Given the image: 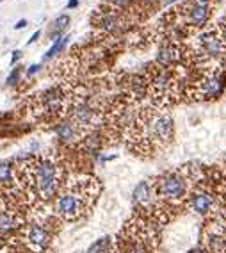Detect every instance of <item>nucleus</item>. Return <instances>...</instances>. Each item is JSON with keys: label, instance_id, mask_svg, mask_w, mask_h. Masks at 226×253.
<instances>
[{"label": "nucleus", "instance_id": "obj_3", "mask_svg": "<svg viewBox=\"0 0 226 253\" xmlns=\"http://www.w3.org/2000/svg\"><path fill=\"white\" fill-rule=\"evenodd\" d=\"M100 191V186L95 178H80L68 184L54 203V212L63 221H77L89 211V207L95 203Z\"/></svg>", "mask_w": 226, "mask_h": 253}, {"label": "nucleus", "instance_id": "obj_4", "mask_svg": "<svg viewBox=\"0 0 226 253\" xmlns=\"http://www.w3.org/2000/svg\"><path fill=\"white\" fill-rule=\"evenodd\" d=\"M153 188H155V194L161 200L176 205V203H182L187 198L189 182H187V177L182 171H169V173L162 175Z\"/></svg>", "mask_w": 226, "mask_h": 253}, {"label": "nucleus", "instance_id": "obj_22", "mask_svg": "<svg viewBox=\"0 0 226 253\" xmlns=\"http://www.w3.org/2000/svg\"><path fill=\"white\" fill-rule=\"evenodd\" d=\"M75 7H79V0H69L66 4V9H75Z\"/></svg>", "mask_w": 226, "mask_h": 253}, {"label": "nucleus", "instance_id": "obj_18", "mask_svg": "<svg viewBox=\"0 0 226 253\" xmlns=\"http://www.w3.org/2000/svg\"><path fill=\"white\" fill-rule=\"evenodd\" d=\"M41 71V64H31V68L27 70V77L29 79H32L36 73H39Z\"/></svg>", "mask_w": 226, "mask_h": 253}, {"label": "nucleus", "instance_id": "obj_6", "mask_svg": "<svg viewBox=\"0 0 226 253\" xmlns=\"http://www.w3.org/2000/svg\"><path fill=\"white\" fill-rule=\"evenodd\" d=\"M226 89V73L221 70L205 71L201 79L194 82V95L198 100L219 98Z\"/></svg>", "mask_w": 226, "mask_h": 253}, {"label": "nucleus", "instance_id": "obj_24", "mask_svg": "<svg viewBox=\"0 0 226 253\" xmlns=\"http://www.w3.org/2000/svg\"><path fill=\"white\" fill-rule=\"evenodd\" d=\"M199 4H208V0H198Z\"/></svg>", "mask_w": 226, "mask_h": 253}, {"label": "nucleus", "instance_id": "obj_12", "mask_svg": "<svg viewBox=\"0 0 226 253\" xmlns=\"http://www.w3.org/2000/svg\"><path fill=\"white\" fill-rule=\"evenodd\" d=\"M88 253H116V244L109 235H105L102 239L95 241V243L89 246Z\"/></svg>", "mask_w": 226, "mask_h": 253}, {"label": "nucleus", "instance_id": "obj_25", "mask_svg": "<svg viewBox=\"0 0 226 253\" xmlns=\"http://www.w3.org/2000/svg\"><path fill=\"white\" fill-rule=\"evenodd\" d=\"M0 2H2V0H0Z\"/></svg>", "mask_w": 226, "mask_h": 253}, {"label": "nucleus", "instance_id": "obj_8", "mask_svg": "<svg viewBox=\"0 0 226 253\" xmlns=\"http://www.w3.org/2000/svg\"><path fill=\"white\" fill-rule=\"evenodd\" d=\"M182 56H184V52L178 47V43L166 41L162 43L157 52V64L161 68H173L182 61Z\"/></svg>", "mask_w": 226, "mask_h": 253}, {"label": "nucleus", "instance_id": "obj_11", "mask_svg": "<svg viewBox=\"0 0 226 253\" xmlns=\"http://www.w3.org/2000/svg\"><path fill=\"white\" fill-rule=\"evenodd\" d=\"M153 194H155V188L150 182L144 180V182L137 184V188L134 189L132 202H134V205L141 207V209H146L153 202Z\"/></svg>", "mask_w": 226, "mask_h": 253}, {"label": "nucleus", "instance_id": "obj_1", "mask_svg": "<svg viewBox=\"0 0 226 253\" xmlns=\"http://www.w3.org/2000/svg\"><path fill=\"white\" fill-rule=\"evenodd\" d=\"M16 178L29 203H46L56 200L63 191L65 168L52 155H29L16 166Z\"/></svg>", "mask_w": 226, "mask_h": 253}, {"label": "nucleus", "instance_id": "obj_13", "mask_svg": "<svg viewBox=\"0 0 226 253\" xmlns=\"http://www.w3.org/2000/svg\"><path fill=\"white\" fill-rule=\"evenodd\" d=\"M68 25H69V16H68V14H59V16L54 20V24H52L50 38L56 41V39H59L61 36H65Z\"/></svg>", "mask_w": 226, "mask_h": 253}, {"label": "nucleus", "instance_id": "obj_23", "mask_svg": "<svg viewBox=\"0 0 226 253\" xmlns=\"http://www.w3.org/2000/svg\"><path fill=\"white\" fill-rule=\"evenodd\" d=\"M20 57H22V52H20V50H14V54H13V59H11V64H14V63L18 61Z\"/></svg>", "mask_w": 226, "mask_h": 253}, {"label": "nucleus", "instance_id": "obj_19", "mask_svg": "<svg viewBox=\"0 0 226 253\" xmlns=\"http://www.w3.org/2000/svg\"><path fill=\"white\" fill-rule=\"evenodd\" d=\"M219 31H221V38L223 41L226 43V18L221 20V24H219Z\"/></svg>", "mask_w": 226, "mask_h": 253}, {"label": "nucleus", "instance_id": "obj_5", "mask_svg": "<svg viewBox=\"0 0 226 253\" xmlns=\"http://www.w3.org/2000/svg\"><path fill=\"white\" fill-rule=\"evenodd\" d=\"M52 237L54 235H52L50 228L43 223H37V221H31L22 228L23 248L27 252L43 253L52 244Z\"/></svg>", "mask_w": 226, "mask_h": 253}, {"label": "nucleus", "instance_id": "obj_16", "mask_svg": "<svg viewBox=\"0 0 226 253\" xmlns=\"http://www.w3.org/2000/svg\"><path fill=\"white\" fill-rule=\"evenodd\" d=\"M13 180V164L0 162V184H11Z\"/></svg>", "mask_w": 226, "mask_h": 253}, {"label": "nucleus", "instance_id": "obj_10", "mask_svg": "<svg viewBox=\"0 0 226 253\" xmlns=\"http://www.w3.org/2000/svg\"><path fill=\"white\" fill-rule=\"evenodd\" d=\"M214 202H216V200H214L212 194L208 191H203V189L194 191L193 196H191V207H193L198 214H208V212L212 211Z\"/></svg>", "mask_w": 226, "mask_h": 253}, {"label": "nucleus", "instance_id": "obj_15", "mask_svg": "<svg viewBox=\"0 0 226 253\" xmlns=\"http://www.w3.org/2000/svg\"><path fill=\"white\" fill-rule=\"evenodd\" d=\"M68 41H69L68 34H65V36H61L59 39H56V41H54V45L50 47V50L45 54V61H48V59H52V57H56L61 50H65L66 45H68Z\"/></svg>", "mask_w": 226, "mask_h": 253}, {"label": "nucleus", "instance_id": "obj_17", "mask_svg": "<svg viewBox=\"0 0 226 253\" xmlns=\"http://www.w3.org/2000/svg\"><path fill=\"white\" fill-rule=\"evenodd\" d=\"M20 73H22V68H20V66H16V68L11 71V75L7 77V86L16 84V82H18V79H20Z\"/></svg>", "mask_w": 226, "mask_h": 253}, {"label": "nucleus", "instance_id": "obj_20", "mask_svg": "<svg viewBox=\"0 0 226 253\" xmlns=\"http://www.w3.org/2000/svg\"><path fill=\"white\" fill-rule=\"evenodd\" d=\"M27 20L25 18H22V20H18V22H16V24H14V29H16V31H20V29H25L27 27Z\"/></svg>", "mask_w": 226, "mask_h": 253}, {"label": "nucleus", "instance_id": "obj_21", "mask_svg": "<svg viewBox=\"0 0 226 253\" xmlns=\"http://www.w3.org/2000/svg\"><path fill=\"white\" fill-rule=\"evenodd\" d=\"M39 36H41V31H36V32L31 36V39H29V45H32V43H36L37 39H39Z\"/></svg>", "mask_w": 226, "mask_h": 253}, {"label": "nucleus", "instance_id": "obj_7", "mask_svg": "<svg viewBox=\"0 0 226 253\" xmlns=\"http://www.w3.org/2000/svg\"><path fill=\"white\" fill-rule=\"evenodd\" d=\"M199 50L205 57L219 59L225 54V41L216 31H207L199 34Z\"/></svg>", "mask_w": 226, "mask_h": 253}, {"label": "nucleus", "instance_id": "obj_14", "mask_svg": "<svg viewBox=\"0 0 226 253\" xmlns=\"http://www.w3.org/2000/svg\"><path fill=\"white\" fill-rule=\"evenodd\" d=\"M208 250L212 253H226V235L212 234L208 237Z\"/></svg>", "mask_w": 226, "mask_h": 253}, {"label": "nucleus", "instance_id": "obj_9", "mask_svg": "<svg viewBox=\"0 0 226 253\" xmlns=\"http://www.w3.org/2000/svg\"><path fill=\"white\" fill-rule=\"evenodd\" d=\"M54 130H56V136L59 137V141H63L66 145L75 143V141L80 137V134H82V130H80L79 126L75 125L73 122H69V120L59 122L56 126H54Z\"/></svg>", "mask_w": 226, "mask_h": 253}, {"label": "nucleus", "instance_id": "obj_2", "mask_svg": "<svg viewBox=\"0 0 226 253\" xmlns=\"http://www.w3.org/2000/svg\"><path fill=\"white\" fill-rule=\"evenodd\" d=\"M130 139L135 145L134 150L153 152L157 148H164L175 137V122L164 111L159 109H143L132 120L129 128Z\"/></svg>", "mask_w": 226, "mask_h": 253}]
</instances>
